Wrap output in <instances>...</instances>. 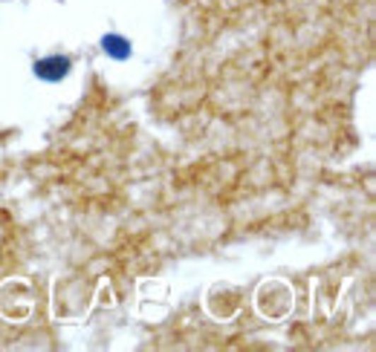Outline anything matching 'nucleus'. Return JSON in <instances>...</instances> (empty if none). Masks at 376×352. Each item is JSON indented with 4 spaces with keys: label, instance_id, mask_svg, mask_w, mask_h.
Masks as SVG:
<instances>
[{
    "label": "nucleus",
    "instance_id": "f257e3e1",
    "mask_svg": "<svg viewBox=\"0 0 376 352\" xmlns=\"http://www.w3.org/2000/svg\"><path fill=\"white\" fill-rule=\"evenodd\" d=\"M67 73H70V58H67V55H49V58L35 61V75H38L41 81L55 84V81L64 78Z\"/></svg>",
    "mask_w": 376,
    "mask_h": 352
},
{
    "label": "nucleus",
    "instance_id": "f03ea898",
    "mask_svg": "<svg viewBox=\"0 0 376 352\" xmlns=\"http://www.w3.org/2000/svg\"><path fill=\"white\" fill-rule=\"evenodd\" d=\"M102 49H105L110 58L124 61V58L131 55V41L122 38V35H105V38H102Z\"/></svg>",
    "mask_w": 376,
    "mask_h": 352
}]
</instances>
